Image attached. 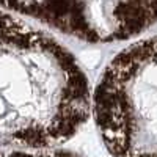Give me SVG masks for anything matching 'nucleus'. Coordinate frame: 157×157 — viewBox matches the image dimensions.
I'll return each instance as SVG.
<instances>
[{
  "instance_id": "nucleus-2",
  "label": "nucleus",
  "mask_w": 157,
  "mask_h": 157,
  "mask_svg": "<svg viewBox=\"0 0 157 157\" xmlns=\"http://www.w3.org/2000/svg\"><path fill=\"white\" fill-rule=\"evenodd\" d=\"M94 116L115 157H157V38L129 46L94 91Z\"/></svg>"
},
{
  "instance_id": "nucleus-3",
  "label": "nucleus",
  "mask_w": 157,
  "mask_h": 157,
  "mask_svg": "<svg viewBox=\"0 0 157 157\" xmlns=\"http://www.w3.org/2000/svg\"><path fill=\"white\" fill-rule=\"evenodd\" d=\"M13 157H77L68 152H13Z\"/></svg>"
},
{
  "instance_id": "nucleus-1",
  "label": "nucleus",
  "mask_w": 157,
  "mask_h": 157,
  "mask_svg": "<svg viewBox=\"0 0 157 157\" xmlns=\"http://www.w3.org/2000/svg\"><path fill=\"white\" fill-rule=\"evenodd\" d=\"M90 85L46 32L0 11V145L50 148L88 118Z\"/></svg>"
}]
</instances>
